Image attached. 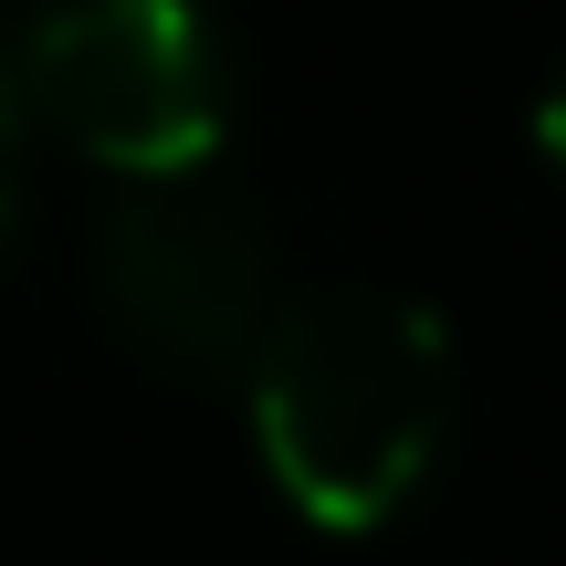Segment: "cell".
Masks as SVG:
<instances>
[{"instance_id":"1","label":"cell","mask_w":566,"mask_h":566,"mask_svg":"<svg viewBox=\"0 0 566 566\" xmlns=\"http://www.w3.org/2000/svg\"><path fill=\"white\" fill-rule=\"evenodd\" d=\"M242 399L283 504L315 535H378L451 441V325L388 283L283 294Z\"/></svg>"},{"instance_id":"2","label":"cell","mask_w":566,"mask_h":566,"mask_svg":"<svg viewBox=\"0 0 566 566\" xmlns=\"http://www.w3.org/2000/svg\"><path fill=\"white\" fill-rule=\"evenodd\" d=\"M11 74L42 147L105 179H189L231 116V63L210 0H21Z\"/></svg>"},{"instance_id":"3","label":"cell","mask_w":566,"mask_h":566,"mask_svg":"<svg viewBox=\"0 0 566 566\" xmlns=\"http://www.w3.org/2000/svg\"><path fill=\"white\" fill-rule=\"evenodd\" d=\"M95 304L168 378H242L283 283L263 221L210 168H189V179H126V200L95 221Z\"/></svg>"},{"instance_id":"4","label":"cell","mask_w":566,"mask_h":566,"mask_svg":"<svg viewBox=\"0 0 566 566\" xmlns=\"http://www.w3.org/2000/svg\"><path fill=\"white\" fill-rule=\"evenodd\" d=\"M32 105H21V74H11V32H0V242L21 231V179H32Z\"/></svg>"},{"instance_id":"5","label":"cell","mask_w":566,"mask_h":566,"mask_svg":"<svg viewBox=\"0 0 566 566\" xmlns=\"http://www.w3.org/2000/svg\"><path fill=\"white\" fill-rule=\"evenodd\" d=\"M535 147H546V168L566 179V74L546 84V95H535Z\"/></svg>"}]
</instances>
